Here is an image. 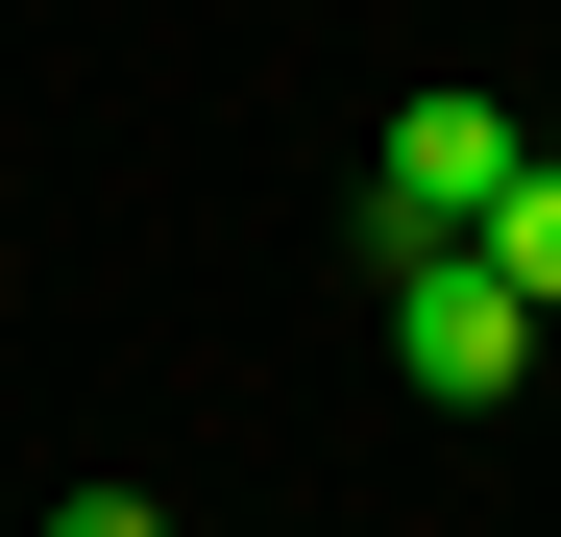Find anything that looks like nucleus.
I'll return each mask as SVG.
<instances>
[{"instance_id": "1", "label": "nucleus", "mask_w": 561, "mask_h": 537, "mask_svg": "<svg viewBox=\"0 0 561 537\" xmlns=\"http://www.w3.org/2000/svg\"><path fill=\"white\" fill-rule=\"evenodd\" d=\"M513 99H463V73H415V99H391V147H366V244H391V268H439V244H489V196H513Z\"/></svg>"}, {"instance_id": "2", "label": "nucleus", "mask_w": 561, "mask_h": 537, "mask_svg": "<svg viewBox=\"0 0 561 537\" xmlns=\"http://www.w3.org/2000/svg\"><path fill=\"white\" fill-rule=\"evenodd\" d=\"M537 342H561V318L513 294L489 244H439V268H391V367H415L439 415H513V391H537Z\"/></svg>"}, {"instance_id": "3", "label": "nucleus", "mask_w": 561, "mask_h": 537, "mask_svg": "<svg viewBox=\"0 0 561 537\" xmlns=\"http://www.w3.org/2000/svg\"><path fill=\"white\" fill-rule=\"evenodd\" d=\"M489 268H513V294H537V318H561V147H537V171H513V196H489Z\"/></svg>"}, {"instance_id": "4", "label": "nucleus", "mask_w": 561, "mask_h": 537, "mask_svg": "<svg viewBox=\"0 0 561 537\" xmlns=\"http://www.w3.org/2000/svg\"><path fill=\"white\" fill-rule=\"evenodd\" d=\"M49 537H171V513L147 489H49Z\"/></svg>"}]
</instances>
